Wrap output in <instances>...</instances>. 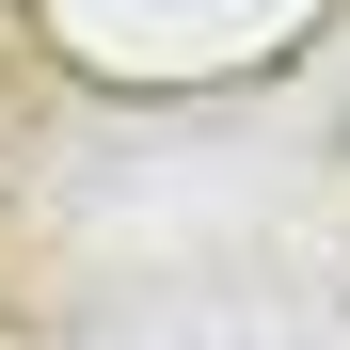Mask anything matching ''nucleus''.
I'll return each instance as SVG.
<instances>
[]
</instances>
